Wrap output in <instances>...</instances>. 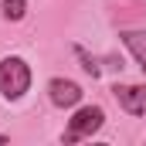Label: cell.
Returning a JSON list of instances; mask_svg holds the SVG:
<instances>
[{
  "instance_id": "cell-1",
  "label": "cell",
  "mask_w": 146,
  "mask_h": 146,
  "mask_svg": "<svg viewBox=\"0 0 146 146\" xmlns=\"http://www.w3.org/2000/svg\"><path fill=\"white\" fill-rule=\"evenodd\" d=\"M27 88H31V65L21 54L0 58V95L7 102H17L27 95Z\"/></svg>"
},
{
  "instance_id": "cell-2",
  "label": "cell",
  "mask_w": 146,
  "mask_h": 146,
  "mask_svg": "<svg viewBox=\"0 0 146 146\" xmlns=\"http://www.w3.org/2000/svg\"><path fill=\"white\" fill-rule=\"evenodd\" d=\"M102 122H106V112H102V106H82V109L75 112L72 119H68V126H65V133H61V143L72 146V143L88 139L92 133H99V129H102Z\"/></svg>"
},
{
  "instance_id": "cell-3",
  "label": "cell",
  "mask_w": 146,
  "mask_h": 146,
  "mask_svg": "<svg viewBox=\"0 0 146 146\" xmlns=\"http://www.w3.org/2000/svg\"><path fill=\"white\" fill-rule=\"evenodd\" d=\"M82 85L72 82V78H51L48 82V99H51V106H58V109H72L82 102Z\"/></svg>"
},
{
  "instance_id": "cell-4",
  "label": "cell",
  "mask_w": 146,
  "mask_h": 146,
  "mask_svg": "<svg viewBox=\"0 0 146 146\" xmlns=\"http://www.w3.org/2000/svg\"><path fill=\"white\" fill-rule=\"evenodd\" d=\"M112 95L129 115H143L146 112V85H112Z\"/></svg>"
},
{
  "instance_id": "cell-5",
  "label": "cell",
  "mask_w": 146,
  "mask_h": 146,
  "mask_svg": "<svg viewBox=\"0 0 146 146\" xmlns=\"http://www.w3.org/2000/svg\"><path fill=\"white\" fill-rule=\"evenodd\" d=\"M119 41L129 48V54L136 58V65L146 72V31H122V34H119Z\"/></svg>"
},
{
  "instance_id": "cell-6",
  "label": "cell",
  "mask_w": 146,
  "mask_h": 146,
  "mask_svg": "<svg viewBox=\"0 0 146 146\" xmlns=\"http://www.w3.org/2000/svg\"><path fill=\"white\" fill-rule=\"evenodd\" d=\"M0 14H3V21H24L27 0H0Z\"/></svg>"
},
{
  "instance_id": "cell-7",
  "label": "cell",
  "mask_w": 146,
  "mask_h": 146,
  "mask_svg": "<svg viewBox=\"0 0 146 146\" xmlns=\"http://www.w3.org/2000/svg\"><path fill=\"white\" fill-rule=\"evenodd\" d=\"M75 54H78V61H82L85 75H92V78H99V75H102V65H99V58H95V54H88L82 44H75Z\"/></svg>"
},
{
  "instance_id": "cell-8",
  "label": "cell",
  "mask_w": 146,
  "mask_h": 146,
  "mask_svg": "<svg viewBox=\"0 0 146 146\" xmlns=\"http://www.w3.org/2000/svg\"><path fill=\"white\" fill-rule=\"evenodd\" d=\"M7 139H10V136H0V143H7Z\"/></svg>"
}]
</instances>
